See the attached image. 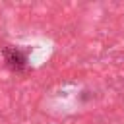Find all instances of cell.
I'll use <instances>...</instances> for the list:
<instances>
[{
    "label": "cell",
    "mask_w": 124,
    "mask_h": 124,
    "mask_svg": "<svg viewBox=\"0 0 124 124\" xmlns=\"http://www.w3.org/2000/svg\"><path fill=\"white\" fill-rule=\"evenodd\" d=\"M2 56L6 66L12 72H25L27 70V50L14 46V45H6L2 48Z\"/></svg>",
    "instance_id": "1"
}]
</instances>
